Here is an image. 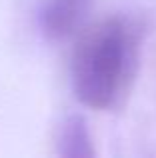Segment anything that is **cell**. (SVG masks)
Returning <instances> with one entry per match:
<instances>
[{"label":"cell","instance_id":"7a4b0ae2","mask_svg":"<svg viewBox=\"0 0 156 158\" xmlns=\"http://www.w3.org/2000/svg\"><path fill=\"white\" fill-rule=\"evenodd\" d=\"M94 0H46L38 12V28L50 42L70 38L80 30Z\"/></svg>","mask_w":156,"mask_h":158},{"label":"cell","instance_id":"3957f363","mask_svg":"<svg viewBox=\"0 0 156 158\" xmlns=\"http://www.w3.org/2000/svg\"><path fill=\"white\" fill-rule=\"evenodd\" d=\"M56 152L62 158H94L96 148L88 122L80 114H70L62 120L56 136Z\"/></svg>","mask_w":156,"mask_h":158},{"label":"cell","instance_id":"6da1fadb","mask_svg":"<svg viewBox=\"0 0 156 158\" xmlns=\"http://www.w3.org/2000/svg\"><path fill=\"white\" fill-rule=\"evenodd\" d=\"M140 26L110 16L86 28L72 52V90L90 110H112L130 94L140 64Z\"/></svg>","mask_w":156,"mask_h":158}]
</instances>
